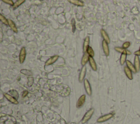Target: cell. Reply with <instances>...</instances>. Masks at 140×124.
Returning <instances> with one entry per match:
<instances>
[{
  "label": "cell",
  "instance_id": "1f68e13d",
  "mask_svg": "<svg viewBox=\"0 0 140 124\" xmlns=\"http://www.w3.org/2000/svg\"><path fill=\"white\" fill-rule=\"evenodd\" d=\"M134 54L136 56H140V50H138V51H136V52H135L134 53Z\"/></svg>",
  "mask_w": 140,
  "mask_h": 124
},
{
  "label": "cell",
  "instance_id": "484cf974",
  "mask_svg": "<svg viewBox=\"0 0 140 124\" xmlns=\"http://www.w3.org/2000/svg\"><path fill=\"white\" fill-rule=\"evenodd\" d=\"M71 23L72 28V32H74L75 31H76V21H75V19L74 18L72 19Z\"/></svg>",
  "mask_w": 140,
  "mask_h": 124
},
{
  "label": "cell",
  "instance_id": "6da1fadb",
  "mask_svg": "<svg viewBox=\"0 0 140 124\" xmlns=\"http://www.w3.org/2000/svg\"><path fill=\"white\" fill-rule=\"evenodd\" d=\"M1 122L3 124H16L17 121L12 116L8 115H1Z\"/></svg>",
  "mask_w": 140,
  "mask_h": 124
},
{
  "label": "cell",
  "instance_id": "7402d4cb",
  "mask_svg": "<svg viewBox=\"0 0 140 124\" xmlns=\"http://www.w3.org/2000/svg\"><path fill=\"white\" fill-rule=\"evenodd\" d=\"M126 55L125 54H122L120 56V64L121 65H123L124 63L126 62Z\"/></svg>",
  "mask_w": 140,
  "mask_h": 124
},
{
  "label": "cell",
  "instance_id": "4dcf8cb0",
  "mask_svg": "<svg viewBox=\"0 0 140 124\" xmlns=\"http://www.w3.org/2000/svg\"><path fill=\"white\" fill-rule=\"evenodd\" d=\"M28 94V91H24L22 93V97H25Z\"/></svg>",
  "mask_w": 140,
  "mask_h": 124
},
{
  "label": "cell",
  "instance_id": "cb8c5ba5",
  "mask_svg": "<svg viewBox=\"0 0 140 124\" xmlns=\"http://www.w3.org/2000/svg\"><path fill=\"white\" fill-rule=\"evenodd\" d=\"M87 53H88V54L89 55V56H91V57H94V52L93 49V48H91V47H89L87 51Z\"/></svg>",
  "mask_w": 140,
  "mask_h": 124
},
{
  "label": "cell",
  "instance_id": "7a4b0ae2",
  "mask_svg": "<svg viewBox=\"0 0 140 124\" xmlns=\"http://www.w3.org/2000/svg\"><path fill=\"white\" fill-rule=\"evenodd\" d=\"M94 109L93 108H91L90 110H89L88 111L85 113L84 117L83 118V119L82 121V124H85L86 123L88 122L91 118V117H92V115L94 114Z\"/></svg>",
  "mask_w": 140,
  "mask_h": 124
},
{
  "label": "cell",
  "instance_id": "44dd1931",
  "mask_svg": "<svg viewBox=\"0 0 140 124\" xmlns=\"http://www.w3.org/2000/svg\"><path fill=\"white\" fill-rule=\"evenodd\" d=\"M25 0H18V1H16L15 3L14 6H13V8L14 9L16 8H18V7H19L21 4H22L24 2H25Z\"/></svg>",
  "mask_w": 140,
  "mask_h": 124
},
{
  "label": "cell",
  "instance_id": "836d02e7",
  "mask_svg": "<svg viewBox=\"0 0 140 124\" xmlns=\"http://www.w3.org/2000/svg\"></svg>",
  "mask_w": 140,
  "mask_h": 124
},
{
  "label": "cell",
  "instance_id": "5bb4252c",
  "mask_svg": "<svg viewBox=\"0 0 140 124\" xmlns=\"http://www.w3.org/2000/svg\"><path fill=\"white\" fill-rule=\"evenodd\" d=\"M124 72L126 74V76L129 78L130 80H133V74H132V71L129 69L127 66H125L124 68Z\"/></svg>",
  "mask_w": 140,
  "mask_h": 124
},
{
  "label": "cell",
  "instance_id": "9c48e42d",
  "mask_svg": "<svg viewBox=\"0 0 140 124\" xmlns=\"http://www.w3.org/2000/svg\"><path fill=\"white\" fill-rule=\"evenodd\" d=\"M85 101V95H83L80 97L77 103V107L78 108H81L84 105Z\"/></svg>",
  "mask_w": 140,
  "mask_h": 124
},
{
  "label": "cell",
  "instance_id": "f1b7e54d",
  "mask_svg": "<svg viewBox=\"0 0 140 124\" xmlns=\"http://www.w3.org/2000/svg\"><path fill=\"white\" fill-rule=\"evenodd\" d=\"M28 80H29V82H28V85H29V87H31V86L32 85V84H33V83H34V78H32V77H31V78H28Z\"/></svg>",
  "mask_w": 140,
  "mask_h": 124
},
{
  "label": "cell",
  "instance_id": "f546056e",
  "mask_svg": "<svg viewBox=\"0 0 140 124\" xmlns=\"http://www.w3.org/2000/svg\"><path fill=\"white\" fill-rule=\"evenodd\" d=\"M3 2H4V3H6L7 4H9L10 5H11V6H14V3H13V2L12 1V0H3L2 1Z\"/></svg>",
  "mask_w": 140,
  "mask_h": 124
},
{
  "label": "cell",
  "instance_id": "e0dca14e",
  "mask_svg": "<svg viewBox=\"0 0 140 124\" xmlns=\"http://www.w3.org/2000/svg\"><path fill=\"white\" fill-rule=\"evenodd\" d=\"M89 55L87 53H84V55H83V56L82 61H81L82 65L83 66H85V64H87V63L88 62V61H89Z\"/></svg>",
  "mask_w": 140,
  "mask_h": 124
},
{
  "label": "cell",
  "instance_id": "8fae6325",
  "mask_svg": "<svg viewBox=\"0 0 140 124\" xmlns=\"http://www.w3.org/2000/svg\"><path fill=\"white\" fill-rule=\"evenodd\" d=\"M58 58H59L58 55H54L52 56V57H51L46 61V62H45V65L49 66L50 65V64L54 63L55 62L57 61Z\"/></svg>",
  "mask_w": 140,
  "mask_h": 124
},
{
  "label": "cell",
  "instance_id": "4fadbf2b",
  "mask_svg": "<svg viewBox=\"0 0 140 124\" xmlns=\"http://www.w3.org/2000/svg\"><path fill=\"white\" fill-rule=\"evenodd\" d=\"M101 34L102 37V38H104V40H105L107 43L109 44L110 43V39L109 37L108 36V34L107 33V32L105 31L104 29L101 30Z\"/></svg>",
  "mask_w": 140,
  "mask_h": 124
},
{
  "label": "cell",
  "instance_id": "7c38bea8",
  "mask_svg": "<svg viewBox=\"0 0 140 124\" xmlns=\"http://www.w3.org/2000/svg\"><path fill=\"white\" fill-rule=\"evenodd\" d=\"M89 42H90L89 37H87L84 40V43H83V52H84L85 53L87 52L88 48L89 47Z\"/></svg>",
  "mask_w": 140,
  "mask_h": 124
},
{
  "label": "cell",
  "instance_id": "d4e9b609",
  "mask_svg": "<svg viewBox=\"0 0 140 124\" xmlns=\"http://www.w3.org/2000/svg\"><path fill=\"white\" fill-rule=\"evenodd\" d=\"M0 20L4 24L6 25H8V21L7 19L5 18L4 16L2 15V14H0Z\"/></svg>",
  "mask_w": 140,
  "mask_h": 124
},
{
  "label": "cell",
  "instance_id": "2e32d148",
  "mask_svg": "<svg viewBox=\"0 0 140 124\" xmlns=\"http://www.w3.org/2000/svg\"><path fill=\"white\" fill-rule=\"evenodd\" d=\"M89 63L90 64V66L91 67V68L94 71H97V65L96 63L95 62V60L93 57L91 56H89Z\"/></svg>",
  "mask_w": 140,
  "mask_h": 124
},
{
  "label": "cell",
  "instance_id": "ffe728a7",
  "mask_svg": "<svg viewBox=\"0 0 140 124\" xmlns=\"http://www.w3.org/2000/svg\"><path fill=\"white\" fill-rule=\"evenodd\" d=\"M69 2L71 3L72 4H73L74 5H76L77 6L82 7L84 6V2L81 1H78V0H69Z\"/></svg>",
  "mask_w": 140,
  "mask_h": 124
},
{
  "label": "cell",
  "instance_id": "d6a6232c",
  "mask_svg": "<svg viewBox=\"0 0 140 124\" xmlns=\"http://www.w3.org/2000/svg\"><path fill=\"white\" fill-rule=\"evenodd\" d=\"M67 124H71V123H68Z\"/></svg>",
  "mask_w": 140,
  "mask_h": 124
},
{
  "label": "cell",
  "instance_id": "4316f807",
  "mask_svg": "<svg viewBox=\"0 0 140 124\" xmlns=\"http://www.w3.org/2000/svg\"><path fill=\"white\" fill-rule=\"evenodd\" d=\"M20 72L21 73H23L26 75H32V73L30 71H29V70L27 69H22L20 71Z\"/></svg>",
  "mask_w": 140,
  "mask_h": 124
},
{
  "label": "cell",
  "instance_id": "277c9868",
  "mask_svg": "<svg viewBox=\"0 0 140 124\" xmlns=\"http://www.w3.org/2000/svg\"><path fill=\"white\" fill-rule=\"evenodd\" d=\"M84 87H85V89L86 92L88 93V95L90 96L92 93V90H91V88L90 87V83L89 82V81L88 80V79H85L84 80Z\"/></svg>",
  "mask_w": 140,
  "mask_h": 124
},
{
  "label": "cell",
  "instance_id": "ac0fdd59",
  "mask_svg": "<svg viewBox=\"0 0 140 124\" xmlns=\"http://www.w3.org/2000/svg\"><path fill=\"white\" fill-rule=\"evenodd\" d=\"M8 21L9 25L11 29L12 30V31L15 32V33H18V29L17 28V26H16L15 23L10 19H8Z\"/></svg>",
  "mask_w": 140,
  "mask_h": 124
},
{
  "label": "cell",
  "instance_id": "ba28073f",
  "mask_svg": "<svg viewBox=\"0 0 140 124\" xmlns=\"http://www.w3.org/2000/svg\"><path fill=\"white\" fill-rule=\"evenodd\" d=\"M114 49L115 51H117V52H119L120 53H122V54H125V55H131V52H130V51L127 49H124V48H123L116 47L114 48Z\"/></svg>",
  "mask_w": 140,
  "mask_h": 124
},
{
  "label": "cell",
  "instance_id": "603a6c76",
  "mask_svg": "<svg viewBox=\"0 0 140 124\" xmlns=\"http://www.w3.org/2000/svg\"><path fill=\"white\" fill-rule=\"evenodd\" d=\"M10 95H12L13 97H14V98H15L16 99L18 98L19 97V95H18V93L17 92V91L15 90H11L9 91V92Z\"/></svg>",
  "mask_w": 140,
  "mask_h": 124
},
{
  "label": "cell",
  "instance_id": "d6986e66",
  "mask_svg": "<svg viewBox=\"0 0 140 124\" xmlns=\"http://www.w3.org/2000/svg\"><path fill=\"white\" fill-rule=\"evenodd\" d=\"M126 65H127V67L128 68L130 69L132 72H133L134 73H136L137 72L135 67V66H134V64L132 63L129 60H126Z\"/></svg>",
  "mask_w": 140,
  "mask_h": 124
},
{
  "label": "cell",
  "instance_id": "5b68a950",
  "mask_svg": "<svg viewBox=\"0 0 140 124\" xmlns=\"http://www.w3.org/2000/svg\"><path fill=\"white\" fill-rule=\"evenodd\" d=\"M113 115L111 113H110V114H106V115H105L104 116H102V117L99 118L98 120H97V122L98 123H103L105 122V121H106L107 120H108L112 118L113 117Z\"/></svg>",
  "mask_w": 140,
  "mask_h": 124
},
{
  "label": "cell",
  "instance_id": "30bf717a",
  "mask_svg": "<svg viewBox=\"0 0 140 124\" xmlns=\"http://www.w3.org/2000/svg\"><path fill=\"white\" fill-rule=\"evenodd\" d=\"M4 96L8 100L9 102H11V103L15 104H18L19 103L18 101L17 100V99L14 98V97H13L12 95H9L8 93H4Z\"/></svg>",
  "mask_w": 140,
  "mask_h": 124
},
{
  "label": "cell",
  "instance_id": "8992f818",
  "mask_svg": "<svg viewBox=\"0 0 140 124\" xmlns=\"http://www.w3.org/2000/svg\"><path fill=\"white\" fill-rule=\"evenodd\" d=\"M108 43L105 41V40H103V41L102 42V48H103L104 52L105 55L108 56L109 55V47L108 45Z\"/></svg>",
  "mask_w": 140,
  "mask_h": 124
},
{
  "label": "cell",
  "instance_id": "9a60e30c",
  "mask_svg": "<svg viewBox=\"0 0 140 124\" xmlns=\"http://www.w3.org/2000/svg\"><path fill=\"white\" fill-rule=\"evenodd\" d=\"M134 66L135 67L137 72H139L140 70V61L138 56H135L134 60Z\"/></svg>",
  "mask_w": 140,
  "mask_h": 124
},
{
  "label": "cell",
  "instance_id": "3957f363",
  "mask_svg": "<svg viewBox=\"0 0 140 124\" xmlns=\"http://www.w3.org/2000/svg\"><path fill=\"white\" fill-rule=\"evenodd\" d=\"M26 55V51L25 47H23L21 49L19 54V61L20 63H23L25 60Z\"/></svg>",
  "mask_w": 140,
  "mask_h": 124
},
{
  "label": "cell",
  "instance_id": "83f0119b",
  "mask_svg": "<svg viewBox=\"0 0 140 124\" xmlns=\"http://www.w3.org/2000/svg\"><path fill=\"white\" fill-rule=\"evenodd\" d=\"M130 45V42H126L124 43L123 44V48L125 49H126L128 48Z\"/></svg>",
  "mask_w": 140,
  "mask_h": 124
},
{
  "label": "cell",
  "instance_id": "52a82bcc",
  "mask_svg": "<svg viewBox=\"0 0 140 124\" xmlns=\"http://www.w3.org/2000/svg\"><path fill=\"white\" fill-rule=\"evenodd\" d=\"M86 71H87V68H86V66H83L79 76V81L80 83L83 82V80H84L85 76Z\"/></svg>",
  "mask_w": 140,
  "mask_h": 124
}]
</instances>
